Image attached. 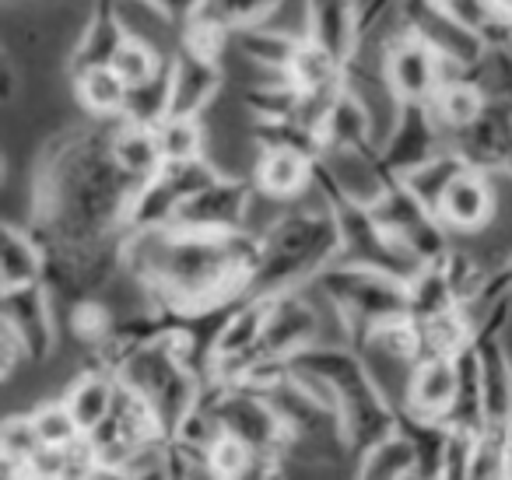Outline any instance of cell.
I'll return each instance as SVG.
<instances>
[{"label": "cell", "mask_w": 512, "mask_h": 480, "mask_svg": "<svg viewBox=\"0 0 512 480\" xmlns=\"http://www.w3.org/2000/svg\"><path fill=\"white\" fill-rule=\"evenodd\" d=\"M109 123L95 120L50 137L32 183V221L39 249H88L123 242L137 183L113 162Z\"/></svg>", "instance_id": "1"}, {"label": "cell", "mask_w": 512, "mask_h": 480, "mask_svg": "<svg viewBox=\"0 0 512 480\" xmlns=\"http://www.w3.org/2000/svg\"><path fill=\"white\" fill-rule=\"evenodd\" d=\"M253 232H186L141 228L123 235V270L148 291V302L172 312H200L246 295Z\"/></svg>", "instance_id": "2"}, {"label": "cell", "mask_w": 512, "mask_h": 480, "mask_svg": "<svg viewBox=\"0 0 512 480\" xmlns=\"http://www.w3.org/2000/svg\"><path fill=\"white\" fill-rule=\"evenodd\" d=\"M285 372L309 382L316 393L330 400L337 414L341 445L358 456L376 438L390 435L397 428V403L386 396L383 382L372 375L362 347L348 344H309L281 361Z\"/></svg>", "instance_id": "3"}, {"label": "cell", "mask_w": 512, "mask_h": 480, "mask_svg": "<svg viewBox=\"0 0 512 480\" xmlns=\"http://www.w3.org/2000/svg\"><path fill=\"white\" fill-rule=\"evenodd\" d=\"M337 256V232L323 204L295 207L256 235L253 267L246 277L249 298H271L306 288Z\"/></svg>", "instance_id": "4"}, {"label": "cell", "mask_w": 512, "mask_h": 480, "mask_svg": "<svg viewBox=\"0 0 512 480\" xmlns=\"http://www.w3.org/2000/svg\"><path fill=\"white\" fill-rule=\"evenodd\" d=\"M306 288H316L337 312L344 333L362 347L379 326L407 316V281L365 263L330 260Z\"/></svg>", "instance_id": "5"}, {"label": "cell", "mask_w": 512, "mask_h": 480, "mask_svg": "<svg viewBox=\"0 0 512 480\" xmlns=\"http://www.w3.org/2000/svg\"><path fill=\"white\" fill-rule=\"evenodd\" d=\"M313 186H316V193H320V204L330 211V221H334V232H337L334 260L379 267V270H386V274L404 277V281L421 267V263L386 232L369 200L358 197L355 190H348V186L330 172V165L323 162V158L316 162Z\"/></svg>", "instance_id": "6"}, {"label": "cell", "mask_w": 512, "mask_h": 480, "mask_svg": "<svg viewBox=\"0 0 512 480\" xmlns=\"http://www.w3.org/2000/svg\"><path fill=\"white\" fill-rule=\"evenodd\" d=\"M200 403L211 414L214 428L246 445L267 466V473H278L281 459L292 449V431L281 421V414L267 400L264 389L246 386V382L207 379Z\"/></svg>", "instance_id": "7"}, {"label": "cell", "mask_w": 512, "mask_h": 480, "mask_svg": "<svg viewBox=\"0 0 512 480\" xmlns=\"http://www.w3.org/2000/svg\"><path fill=\"white\" fill-rule=\"evenodd\" d=\"M393 15H397L400 32L432 46L449 71L474 74L484 60L481 25L456 15L442 0H393Z\"/></svg>", "instance_id": "8"}, {"label": "cell", "mask_w": 512, "mask_h": 480, "mask_svg": "<svg viewBox=\"0 0 512 480\" xmlns=\"http://www.w3.org/2000/svg\"><path fill=\"white\" fill-rule=\"evenodd\" d=\"M376 218L383 221V228L414 256L418 263H435L446 253L453 242L449 232L442 228V221L435 218V211H428L400 179H386L379 183V190L369 197Z\"/></svg>", "instance_id": "9"}, {"label": "cell", "mask_w": 512, "mask_h": 480, "mask_svg": "<svg viewBox=\"0 0 512 480\" xmlns=\"http://www.w3.org/2000/svg\"><path fill=\"white\" fill-rule=\"evenodd\" d=\"M214 165L207 158H193V162H162L148 179H141L130 197L127 207V232H141V228H165L172 214L179 211L190 193H197L207 179L214 176Z\"/></svg>", "instance_id": "10"}, {"label": "cell", "mask_w": 512, "mask_h": 480, "mask_svg": "<svg viewBox=\"0 0 512 480\" xmlns=\"http://www.w3.org/2000/svg\"><path fill=\"white\" fill-rule=\"evenodd\" d=\"M393 106L397 109H393L390 130L376 144V162L383 176L400 179L432 155H439L442 148H449V137L428 102H393Z\"/></svg>", "instance_id": "11"}, {"label": "cell", "mask_w": 512, "mask_h": 480, "mask_svg": "<svg viewBox=\"0 0 512 480\" xmlns=\"http://www.w3.org/2000/svg\"><path fill=\"white\" fill-rule=\"evenodd\" d=\"M316 340H320V312L309 302L306 288L271 295L264 305V326H260V344H256V368L249 372V379L260 368L281 365L285 358H292L295 351L316 344Z\"/></svg>", "instance_id": "12"}, {"label": "cell", "mask_w": 512, "mask_h": 480, "mask_svg": "<svg viewBox=\"0 0 512 480\" xmlns=\"http://www.w3.org/2000/svg\"><path fill=\"white\" fill-rule=\"evenodd\" d=\"M320 148L323 158L344 155L348 162H365L379 179L383 176L376 162V123H372L369 106L362 102V95L355 92L351 81H344L334 95H330L327 109L320 116Z\"/></svg>", "instance_id": "13"}, {"label": "cell", "mask_w": 512, "mask_h": 480, "mask_svg": "<svg viewBox=\"0 0 512 480\" xmlns=\"http://www.w3.org/2000/svg\"><path fill=\"white\" fill-rule=\"evenodd\" d=\"M253 204V183L239 176H225L214 172L197 193L179 204V211L172 214V228H186V232H242L246 228V214Z\"/></svg>", "instance_id": "14"}, {"label": "cell", "mask_w": 512, "mask_h": 480, "mask_svg": "<svg viewBox=\"0 0 512 480\" xmlns=\"http://www.w3.org/2000/svg\"><path fill=\"white\" fill-rule=\"evenodd\" d=\"M446 74L449 67L442 64L439 53L407 32L397 29V36L383 43L379 78L393 95V102H432L435 88L442 85Z\"/></svg>", "instance_id": "15"}, {"label": "cell", "mask_w": 512, "mask_h": 480, "mask_svg": "<svg viewBox=\"0 0 512 480\" xmlns=\"http://www.w3.org/2000/svg\"><path fill=\"white\" fill-rule=\"evenodd\" d=\"M449 148L470 169L495 176H512V106L502 99H488L474 123L449 134Z\"/></svg>", "instance_id": "16"}, {"label": "cell", "mask_w": 512, "mask_h": 480, "mask_svg": "<svg viewBox=\"0 0 512 480\" xmlns=\"http://www.w3.org/2000/svg\"><path fill=\"white\" fill-rule=\"evenodd\" d=\"M0 319L22 344L29 361H46L57 347V316H53V295L43 281L22 284V288H0Z\"/></svg>", "instance_id": "17"}, {"label": "cell", "mask_w": 512, "mask_h": 480, "mask_svg": "<svg viewBox=\"0 0 512 480\" xmlns=\"http://www.w3.org/2000/svg\"><path fill=\"white\" fill-rule=\"evenodd\" d=\"M302 36L341 67H351L362 53V11L358 0H306V32Z\"/></svg>", "instance_id": "18"}, {"label": "cell", "mask_w": 512, "mask_h": 480, "mask_svg": "<svg viewBox=\"0 0 512 480\" xmlns=\"http://www.w3.org/2000/svg\"><path fill=\"white\" fill-rule=\"evenodd\" d=\"M495 183L488 172L481 169H463L453 183L446 186V193L435 204V218L442 221L449 235H474L495 218Z\"/></svg>", "instance_id": "19"}, {"label": "cell", "mask_w": 512, "mask_h": 480, "mask_svg": "<svg viewBox=\"0 0 512 480\" xmlns=\"http://www.w3.org/2000/svg\"><path fill=\"white\" fill-rule=\"evenodd\" d=\"M456 396V354H421L411 361V379L400 407L418 417L446 421Z\"/></svg>", "instance_id": "20"}, {"label": "cell", "mask_w": 512, "mask_h": 480, "mask_svg": "<svg viewBox=\"0 0 512 480\" xmlns=\"http://www.w3.org/2000/svg\"><path fill=\"white\" fill-rule=\"evenodd\" d=\"M316 162L320 158L299 148H260L249 183H253V193H264L271 200H295L313 186Z\"/></svg>", "instance_id": "21"}, {"label": "cell", "mask_w": 512, "mask_h": 480, "mask_svg": "<svg viewBox=\"0 0 512 480\" xmlns=\"http://www.w3.org/2000/svg\"><path fill=\"white\" fill-rule=\"evenodd\" d=\"M123 0H92V15H88L85 29H81L78 43L71 50V74L88 71V67H102L113 60L120 43L130 36L127 18H123Z\"/></svg>", "instance_id": "22"}, {"label": "cell", "mask_w": 512, "mask_h": 480, "mask_svg": "<svg viewBox=\"0 0 512 480\" xmlns=\"http://www.w3.org/2000/svg\"><path fill=\"white\" fill-rule=\"evenodd\" d=\"M491 95L484 92V85L474 78V74H456L449 71L446 78H442V85L435 88L432 95V113L435 120H439V127L449 134H456V130H463L467 123H474L477 116H481V109L488 106Z\"/></svg>", "instance_id": "23"}, {"label": "cell", "mask_w": 512, "mask_h": 480, "mask_svg": "<svg viewBox=\"0 0 512 480\" xmlns=\"http://www.w3.org/2000/svg\"><path fill=\"white\" fill-rule=\"evenodd\" d=\"M113 396H116V372L92 361V365H88L85 372L67 386V393L60 396V400H64V407L71 410V417H74V424H78L81 435H88V431H92L95 424L109 414Z\"/></svg>", "instance_id": "24"}, {"label": "cell", "mask_w": 512, "mask_h": 480, "mask_svg": "<svg viewBox=\"0 0 512 480\" xmlns=\"http://www.w3.org/2000/svg\"><path fill=\"white\" fill-rule=\"evenodd\" d=\"M109 151H113V162L127 172L134 183L148 179L151 172L162 165V151L155 141V127H144V123H130L123 116H116L109 123Z\"/></svg>", "instance_id": "25"}, {"label": "cell", "mask_w": 512, "mask_h": 480, "mask_svg": "<svg viewBox=\"0 0 512 480\" xmlns=\"http://www.w3.org/2000/svg\"><path fill=\"white\" fill-rule=\"evenodd\" d=\"M43 281V249L29 228L0 221V288Z\"/></svg>", "instance_id": "26"}, {"label": "cell", "mask_w": 512, "mask_h": 480, "mask_svg": "<svg viewBox=\"0 0 512 480\" xmlns=\"http://www.w3.org/2000/svg\"><path fill=\"white\" fill-rule=\"evenodd\" d=\"M355 459H358V477L362 480H414L418 477L414 445L400 428L376 438V442L358 452Z\"/></svg>", "instance_id": "27"}, {"label": "cell", "mask_w": 512, "mask_h": 480, "mask_svg": "<svg viewBox=\"0 0 512 480\" xmlns=\"http://www.w3.org/2000/svg\"><path fill=\"white\" fill-rule=\"evenodd\" d=\"M302 36H292V32H274L264 25H249V29H239L228 36V46H235L239 57H246L253 67L267 74H285L292 53L299 50Z\"/></svg>", "instance_id": "28"}, {"label": "cell", "mask_w": 512, "mask_h": 480, "mask_svg": "<svg viewBox=\"0 0 512 480\" xmlns=\"http://www.w3.org/2000/svg\"><path fill=\"white\" fill-rule=\"evenodd\" d=\"M285 78L302 95H334L348 81V67H341L330 53H323L320 46H313L302 36L299 50L292 53V60L285 67Z\"/></svg>", "instance_id": "29"}, {"label": "cell", "mask_w": 512, "mask_h": 480, "mask_svg": "<svg viewBox=\"0 0 512 480\" xmlns=\"http://www.w3.org/2000/svg\"><path fill=\"white\" fill-rule=\"evenodd\" d=\"M397 428L411 438L414 456H418V477L414 480H439L442 477V449H446L449 421L418 417L397 403Z\"/></svg>", "instance_id": "30"}, {"label": "cell", "mask_w": 512, "mask_h": 480, "mask_svg": "<svg viewBox=\"0 0 512 480\" xmlns=\"http://www.w3.org/2000/svg\"><path fill=\"white\" fill-rule=\"evenodd\" d=\"M78 102L88 109L92 120H116L123 113V99H127V85L120 81V74L109 64L88 67V71L71 74Z\"/></svg>", "instance_id": "31"}, {"label": "cell", "mask_w": 512, "mask_h": 480, "mask_svg": "<svg viewBox=\"0 0 512 480\" xmlns=\"http://www.w3.org/2000/svg\"><path fill=\"white\" fill-rule=\"evenodd\" d=\"M278 8H281V0H204L193 18L211 25V29L225 32V36H232V32L249 29V25L271 22V15Z\"/></svg>", "instance_id": "32"}, {"label": "cell", "mask_w": 512, "mask_h": 480, "mask_svg": "<svg viewBox=\"0 0 512 480\" xmlns=\"http://www.w3.org/2000/svg\"><path fill=\"white\" fill-rule=\"evenodd\" d=\"M155 141L162 151V162H193L207 158V134L200 116H176L169 113L155 123Z\"/></svg>", "instance_id": "33"}, {"label": "cell", "mask_w": 512, "mask_h": 480, "mask_svg": "<svg viewBox=\"0 0 512 480\" xmlns=\"http://www.w3.org/2000/svg\"><path fill=\"white\" fill-rule=\"evenodd\" d=\"M463 169H467V162H463L453 148H442L439 155H432L428 162H421L418 169H411L407 176H400V183H404L407 190H411L414 197L428 207V211H435V204H439V197L446 193V186L453 183Z\"/></svg>", "instance_id": "34"}, {"label": "cell", "mask_w": 512, "mask_h": 480, "mask_svg": "<svg viewBox=\"0 0 512 480\" xmlns=\"http://www.w3.org/2000/svg\"><path fill=\"white\" fill-rule=\"evenodd\" d=\"M120 116L130 123H144V127H155L158 120L169 116V64H165L155 78L127 88Z\"/></svg>", "instance_id": "35"}, {"label": "cell", "mask_w": 512, "mask_h": 480, "mask_svg": "<svg viewBox=\"0 0 512 480\" xmlns=\"http://www.w3.org/2000/svg\"><path fill=\"white\" fill-rule=\"evenodd\" d=\"M207 477H271L267 466L253 456L242 442H235L232 435L218 431L207 445Z\"/></svg>", "instance_id": "36"}, {"label": "cell", "mask_w": 512, "mask_h": 480, "mask_svg": "<svg viewBox=\"0 0 512 480\" xmlns=\"http://www.w3.org/2000/svg\"><path fill=\"white\" fill-rule=\"evenodd\" d=\"M169 64V57H162V50L158 46H151V39L144 36H134L130 32L127 39L120 43V50L113 53V60H109V67H113L116 74H120L123 85H141V81L155 78L162 67Z\"/></svg>", "instance_id": "37"}, {"label": "cell", "mask_w": 512, "mask_h": 480, "mask_svg": "<svg viewBox=\"0 0 512 480\" xmlns=\"http://www.w3.org/2000/svg\"><path fill=\"white\" fill-rule=\"evenodd\" d=\"M29 421L46 449H67V445L85 438L78 431V424H74L71 410L64 407V400H46V403H39V407H32Z\"/></svg>", "instance_id": "38"}, {"label": "cell", "mask_w": 512, "mask_h": 480, "mask_svg": "<svg viewBox=\"0 0 512 480\" xmlns=\"http://www.w3.org/2000/svg\"><path fill=\"white\" fill-rule=\"evenodd\" d=\"M467 480H505V431H477Z\"/></svg>", "instance_id": "39"}, {"label": "cell", "mask_w": 512, "mask_h": 480, "mask_svg": "<svg viewBox=\"0 0 512 480\" xmlns=\"http://www.w3.org/2000/svg\"><path fill=\"white\" fill-rule=\"evenodd\" d=\"M477 431L460 428V424H449L446 449H442V477L439 480H467L470 456H474Z\"/></svg>", "instance_id": "40"}, {"label": "cell", "mask_w": 512, "mask_h": 480, "mask_svg": "<svg viewBox=\"0 0 512 480\" xmlns=\"http://www.w3.org/2000/svg\"><path fill=\"white\" fill-rule=\"evenodd\" d=\"M137 4H144V8H151L158 18H162V22H169L172 29L179 32L186 22H190L193 15H197L200 4H204V0H137Z\"/></svg>", "instance_id": "41"}, {"label": "cell", "mask_w": 512, "mask_h": 480, "mask_svg": "<svg viewBox=\"0 0 512 480\" xmlns=\"http://www.w3.org/2000/svg\"><path fill=\"white\" fill-rule=\"evenodd\" d=\"M25 351H22V344H18V337L11 333V326L0 319V382H8L11 375L18 372V368L25 365Z\"/></svg>", "instance_id": "42"}, {"label": "cell", "mask_w": 512, "mask_h": 480, "mask_svg": "<svg viewBox=\"0 0 512 480\" xmlns=\"http://www.w3.org/2000/svg\"><path fill=\"white\" fill-rule=\"evenodd\" d=\"M15 92H18V71H15V64H11L8 50L0 46V102H11Z\"/></svg>", "instance_id": "43"}, {"label": "cell", "mask_w": 512, "mask_h": 480, "mask_svg": "<svg viewBox=\"0 0 512 480\" xmlns=\"http://www.w3.org/2000/svg\"><path fill=\"white\" fill-rule=\"evenodd\" d=\"M446 8H453L456 15H463L467 22H474V25H484L488 22V15H484V8H481V0H442Z\"/></svg>", "instance_id": "44"}, {"label": "cell", "mask_w": 512, "mask_h": 480, "mask_svg": "<svg viewBox=\"0 0 512 480\" xmlns=\"http://www.w3.org/2000/svg\"><path fill=\"white\" fill-rule=\"evenodd\" d=\"M481 8L488 18H498V22H512V0H481Z\"/></svg>", "instance_id": "45"}, {"label": "cell", "mask_w": 512, "mask_h": 480, "mask_svg": "<svg viewBox=\"0 0 512 480\" xmlns=\"http://www.w3.org/2000/svg\"><path fill=\"white\" fill-rule=\"evenodd\" d=\"M505 480H512V421L505 424Z\"/></svg>", "instance_id": "46"}, {"label": "cell", "mask_w": 512, "mask_h": 480, "mask_svg": "<svg viewBox=\"0 0 512 480\" xmlns=\"http://www.w3.org/2000/svg\"><path fill=\"white\" fill-rule=\"evenodd\" d=\"M4 179H8V158H4V151H0V186H4Z\"/></svg>", "instance_id": "47"}]
</instances>
